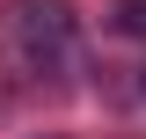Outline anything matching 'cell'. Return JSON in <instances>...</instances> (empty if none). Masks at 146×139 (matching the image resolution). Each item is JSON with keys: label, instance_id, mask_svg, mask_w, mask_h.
I'll return each instance as SVG.
<instances>
[{"label": "cell", "instance_id": "cell-2", "mask_svg": "<svg viewBox=\"0 0 146 139\" xmlns=\"http://www.w3.org/2000/svg\"><path fill=\"white\" fill-rule=\"evenodd\" d=\"M117 29H124V37H146V0H117Z\"/></svg>", "mask_w": 146, "mask_h": 139}, {"label": "cell", "instance_id": "cell-1", "mask_svg": "<svg viewBox=\"0 0 146 139\" xmlns=\"http://www.w3.org/2000/svg\"><path fill=\"white\" fill-rule=\"evenodd\" d=\"M0 37H7L29 66H51V59L73 44V7L66 0H15V7L0 15Z\"/></svg>", "mask_w": 146, "mask_h": 139}]
</instances>
